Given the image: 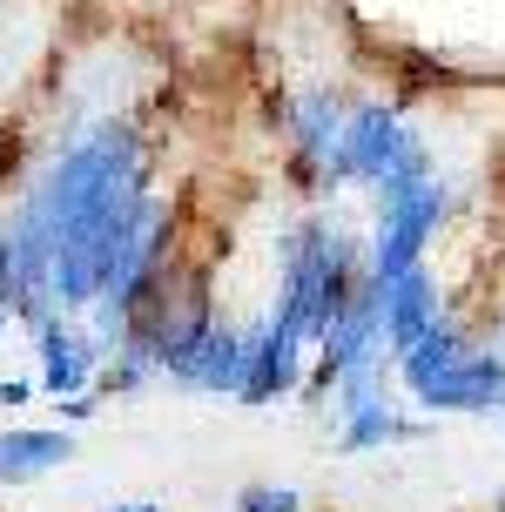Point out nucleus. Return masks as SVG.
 Wrapping results in <instances>:
<instances>
[{"label":"nucleus","instance_id":"f257e3e1","mask_svg":"<svg viewBox=\"0 0 505 512\" xmlns=\"http://www.w3.org/2000/svg\"><path fill=\"white\" fill-rule=\"evenodd\" d=\"M236 512H297V492H277V486H250L236 499Z\"/></svg>","mask_w":505,"mask_h":512}]
</instances>
